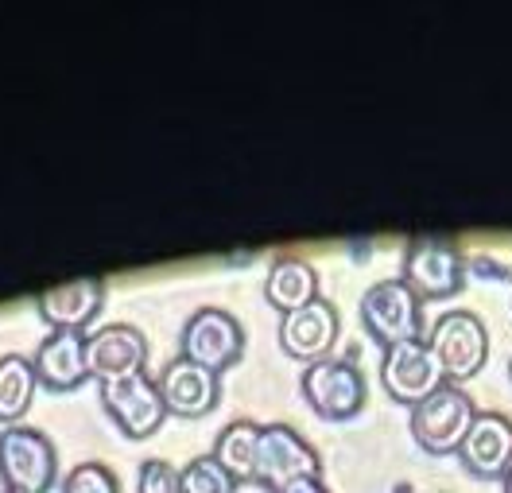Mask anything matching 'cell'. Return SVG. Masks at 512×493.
Wrapping results in <instances>:
<instances>
[{
	"instance_id": "1",
	"label": "cell",
	"mask_w": 512,
	"mask_h": 493,
	"mask_svg": "<svg viewBox=\"0 0 512 493\" xmlns=\"http://www.w3.org/2000/svg\"><path fill=\"white\" fill-rule=\"evenodd\" d=\"M59 478V451L39 428L0 431V482L8 493H47Z\"/></svg>"
},
{
	"instance_id": "2",
	"label": "cell",
	"mask_w": 512,
	"mask_h": 493,
	"mask_svg": "<svg viewBox=\"0 0 512 493\" xmlns=\"http://www.w3.org/2000/svg\"><path fill=\"white\" fill-rule=\"evenodd\" d=\"M474 416H478V408H474L470 393L462 385H450L447 381L443 389H435L427 400H419L416 408H412V416H408V424H412V439L423 451L450 455V451L462 447Z\"/></svg>"
},
{
	"instance_id": "3",
	"label": "cell",
	"mask_w": 512,
	"mask_h": 493,
	"mask_svg": "<svg viewBox=\"0 0 512 493\" xmlns=\"http://www.w3.org/2000/svg\"><path fill=\"white\" fill-rule=\"evenodd\" d=\"M299 385H303V400L322 420H353L369 400L365 373L346 354H330L322 362H311L303 369Z\"/></svg>"
},
{
	"instance_id": "4",
	"label": "cell",
	"mask_w": 512,
	"mask_h": 493,
	"mask_svg": "<svg viewBox=\"0 0 512 493\" xmlns=\"http://www.w3.org/2000/svg\"><path fill=\"white\" fill-rule=\"evenodd\" d=\"M361 323L369 330V338L381 342V346L412 342L423 334V299L400 276L377 280L361 296Z\"/></svg>"
},
{
	"instance_id": "5",
	"label": "cell",
	"mask_w": 512,
	"mask_h": 493,
	"mask_svg": "<svg viewBox=\"0 0 512 493\" xmlns=\"http://www.w3.org/2000/svg\"><path fill=\"white\" fill-rule=\"evenodd\" d=\"M400 280L416 292L419 299H447L462 288L466 280V257L450 237H412L404 249V272Z\"/></svg>"
},
{
	"instance_id": "6",
	"label": "cell",
	"mask_w": 512,
	"mask_h": 493,
	"mask_svg": "<svg viewBox=\"0 0 512 493\" xmlns=\"http://www.w3.org/2000/svg\"><path fill=\"white\" fill-rule=\"evenodd\" d=\"M427 346H431V354L443 365V377H447L450 385H458V381L474 377L485 365L489 330H485V323L474 311H447V315H439L431 323Z\"/></svg>"
},
{
	"instance_id": "7",
	"label": "cell",
	"mask_w": 512,
	"mask_h": 493,
	"mask_svg": "<svg viewBox=\"0 0 512 493\" xmlns=\"http://www.w3.org/2000/svg\"><path fill=\"white\" fill-rule=\"evenodd\" d=\"M319 451L291 428V424H264L256 439L253 482L280 493L295 478H319Z\"/></svg>"
},
{
	"instance_id": "8",
	"label": "cell",
	"mask_w": 512,
	"mask_h": 493,
	"mask_svg": "<svg viewBox=\"0 0 512 493\" xmlns=\"http://www.w3.org/2000/svg\"><path fill=\"white\" fill-rule=\"evenodd\" d=\"M381 385L388 389L392 400L416 408L419 400L443 389L447 377H443V365L431 354L427 338H412V342H396V346H384L381 358Z\"/></svg>"
},
{
	"instance_id": "9",
	"label": "cell",
	"mask_w": 512,
	"mask_h": 493,
	"mask_svg": "<svg viewBox=\"0 0 512 493\" xmlns=\"http://www.w3.org/2000/svg\"><path fill=\"white\" fill-rule=\"evenodd\" d=\"M183 358L222 373L245 354V327L225 307H198L179 334Z\"/></svg>"
},
{
	"instance_id": "10",
	"label": "cell",
	"mask_w": 512,
	"mask_h": 493,
	"mask_svg": "<svg viewBox=\"0 0 512 493\" xmlns=\"http://www.w3.org/2000/svg\"><path fill=\"white\" fill-rule=\"evenodd\" d=\"M101 400L109 408V416L117 420V428L132 435V439H144L163 424L167 416V404H163L160 381L148 377V373H132L121 381H105L101 385Z\"/></svg>"
},
{
	"instance_id": "11",
	"label": "cell",
	"mask_w": 512,
	"mask_h": 493,
	"mask_svg": "<svg viewBox=\"0 0 512 493\" xmlns=\"http://www.w3.org/2000/svg\"><path fill=\"white\" fill-rule=\"evenodd\" d=\"M144 362H148V338L128 323H109L86 334V369L101 385L144 373Z\"/></svg>"
},
{
	"instance_id": "12",
	"label": "cell",
	"mask_w": 512,
	"mask_h": 493,
	"mask_svg": "<svg viewBox=\"0 0 512 493\" xmlns=\"http://www.w3.org/2000/svg\"><path fill=\"white\" fill-rule=\"evenodd\" d=\"M334 342H338V307L330 299H311L307 307L288 311L280 319V346L295 362L311 365L330 358Z\"/></svg>"
},
{
	"instance_id": "13",
	"label": "cell",
	"mask_w": 512,
	"mask_h": 493,
	"mask_svg": "<svg viewBox=\"0 0 512 493\" xmlns=\"http://www.w3.org/2000/svg\"><path fill=\"white\" fill-rule=\"evenodd\" d=\"M462 466L474 478H505L512 466V420L501 412H478L458 447Z\"/></svg>"
},
{
	"instance_id": "14",
	"label": "cell",
	"mask_w": 512,
	"mask_h": 493,
	"mask_svg": "<svg viewBox=\"0 0 512 493\" xmlns=\"http://www.w3.org/2000/svg\"><path fill=\"white\" fill-rule=\"evenodd\" d=\"M160 393L167 412L175 416H206L218 396H222V385H218V373L206 369V365L191 362V358H171L160 373Z\"/></svg>"
},
{
	"instance_id": "15",
	"label": "cell",
	"mask_w": 512,
	"mask_h": 493,
	"mask_svg": "<svg viewBox=\"0 0 512 493\" xmlns=\"http://www.w3.org/2000/svg\"><path fill=\"white\" fill-rule=\"evenodd\" d=\"M101 303H105L101 276L66 280V284L39 292V299H35L43 323H51V330H86V323H94V315L101 311Z\"/></svg>"
},
{
	"instance_id": "16",
	"label": "cell",
	"mask_w": 512,
	"mask_h": 493,
	"mask_svg": "<svg viewBox=\"0 0 512 493\" xmlns=\"http://www.w3.org/2000/svg\"><path fill=\"white\" fill-rule=\"evenodd\" d=\"M35 377L47 389H78L90 369H86V334L82 330H51L39 350H35Z\"/></svg>"
},
{
	"instance_id": "17",
	"label": "cell",
	"mask_w": 512,
	"mask_h": 493,
	"mask_svg": "<svg viewBox=\"0 0 512 493\" xmlns=\"http://www.w3.org/2000/svg\"><path fill=\"white\" fill-rule=\"evenodd\" d=\"M264 296L284 315L307 307L311 299H319V272H315V264L295 257V253L276 257L272 268H268V280H264Z\"/></svg>"
},
{
	"instance_id": "18",
	"label": "cell",
	"mask_w": 512,
	"mask_h": 493,
	"mask_svg": "<svg viewBox=\"0 0 512 493\" xmlns=\"http://www.w3.org/2000/svg\"><path fill=\"white\" fill-rule=\"evenodd\" d=\"M39 389L35 365L28 354H4L0 358V424L12 428L32 408V396Z\"/></svg>"
},
{
	"instance_id": "19",
	"label": "cell",
	"mask_w": 512,
	"mask_h": 493,
	"mask_svg": "<svg viewBox=\"0 0 512 493\" xmlns=\"http://www.w3.org/2000/svg\"><path fill=\"white\" fill-rule=\"evenodd\" d=\"M260 428H264V424H256V420H233V424H225L222 435L214 439V451H210V455L222 462L233 478H253Z\"/></svg>"
},
{
	"instance_id": "20",
	"label": "cell",
	"mask_w": 512,
	"mask_h": 493,
	"mask_svg": "<svg viewBox=\"0 0 512 493\" xmlns=\"http://www.w3.org/2000/svg\"><path fill=\"white\" fill-rule=\"evenodd\" d=\"M179 482H183V493H233L237 490V478H233L214 455H194V459L179 470Z\"/></svg>"
},
{
	"instance_id": "21",
	"label": "cell",
	"mask_w": 512,
	"mask_h": 493,
	"mask_svg": "<svg viewBox=\"0 0 512 493\" xmlns=\"http://www.w3.org/2000/svg\"><path fill=\"white\" fill-rule=\"evenodd\" d=\"M63 493H121L105 462H78L63 478Z\"/></svg>"
},
{
	"instance_id": "22",
	"label": "cell",
	"mask_w": 512,
	"mask_h": 493,
	"mask_svg": "<svg viewBox=\"0 0 512 493\" xmlns=\"http://www.w3.org/2000/svg\"><path fill=\"white\" fill-rule=\"evenodd\" d=\"M136 490L140 493H183V482H179V470H175L167 459H148V462H140Z\"/></svg>"
},
{
	"instance_id": "23",
	"label": "cell",
	"mask_w": 512,
	"mask_h": 493,
	"mask_svg": "<svg viewBox=\"0 0 512 493\" xmlns=\"http://www.w3.org/2000/svg\"><path fill=\"white\" fill-rule=\"evenodd\" d=\"M280 493H330V490L322 486V478H295V482H288Z\"/></svg>"
},
{
	"instance_id": "24",
	"label": "cell",
	"mask_w": 512,
	"mask_h": 493,
	"mask_svg": "<svg viewBox=\"0 0 512 493\" xmlns=\"http://www.w3.org/2000/svg\"><path fill=\"white\" fill-rule=\"evenodd\" d=\"M501 486H505V493H512V466H509V474L501 478Z\"/></svg>"
},
{
	"instance_id": "25",
	"label": "cell",
	"mask_w": 512,
	"mask_h": 493,
	"mask_svg": "<svg viewBox=\"0 0 512 493\" xmlns=\"http://www.w3.org/2000/svg\"><path fill=\"white\" fill-rule=\"evenodd\" d=\"M509 377H512V358H509Z\"/></svg>"
}]
</instances>
